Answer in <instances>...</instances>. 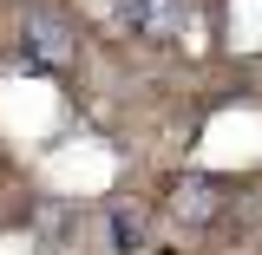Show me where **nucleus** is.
<instances>
[{"label":"nucleus","mask_w":262,"mask_h":255,"mask_svg":"<svg viewBox=\"0 0 262 255\" xmlns=\"http://www.w3.org/2000/svg\"><path fill=\"white\" fill-rule=\"evenodd\" d=\"M223 203H229V190L216 183V177H203V170H184V177L170 183V216H177V223H190V229L216 223V216H223Z\"/></svg>","instance_id":"nucleus-3"},{"label":"nucleus","mask_w":262,"mask_h":255,"mask_svg":"<svg viewBox=\"0 0 262 255\" xmlns=\"http://www.w3.org/2000/svg\"><path fill=\"white\" fill-rule=\"evenodd\" d=\"M144 236H151V229H144V210H138V203H112V210H105V242H112V255H138Z\"/></svg>","instance_id":"nucleus-4"},{"label":"nucleus","mask_w":262,"mask_h":255,"mask_svg":"<svg viewBox=\"0 0 262 255\" xmlns=\"http://www.w3.org/2000/svg\"><path fill=\"white\" fill-rule=\"evenodd\" d=\"M118 20H125L138 39H158V46H177L190 39L196 27V7L190 0H118Z\"/></svg>","instance_id":"nucleus-2"},{"label":"nucleus","mask_w":262,"mask_h":255,"mask_svg":"<svg viewBox=\"0 0 262 255\" xmlns=\"http://www.w3.org/2000/svg\"><path fill=\"white\" fill-rule=\"evenodd\" d=\"M20 59L33 72H66V65L79 59V33L66 20L59 7H33L27 20H20Z\"/></svg>","instance_id":"nucleus-1"}]
</instances>
